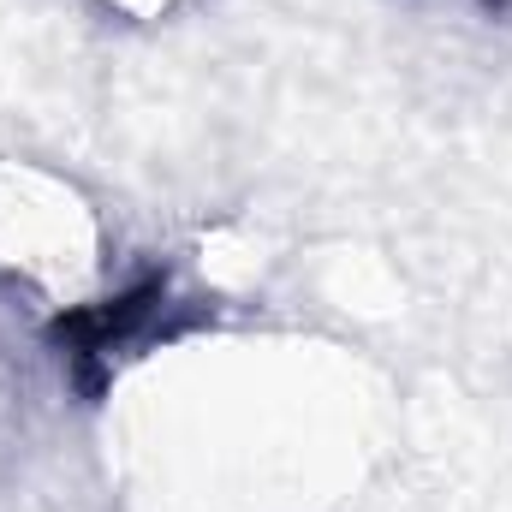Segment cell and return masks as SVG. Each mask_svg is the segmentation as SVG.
I'll return each mask as SVG.
<instances>
[{"instance_id": "2", "label": "cell", "mask_w": 512, "mask_h": 512, "mask_svg": "<svg viewBox=\"0 0 512 512\" xmlns=\"http://www.w3.org/2000/svg\"><path fill=\"white\" fill-rule=\"evenodd\" d=\"M108 6H120V12H131V18H155V12H167L173 0H108Z\"/></svg>"}, {"instance_id": "1", "label": "cell", "mask_w": 512, "mask_h": 512, "mask_svg": "<svg viewBox=\"0 0 512 512\" xmlns=\"http://www.w3.org/2000/svg\"><path fill=\"white\" fill-rule=\"evenodd\" d=\"M161 310H167V274L149 268V274L131 280L120 298L66 310V316L54 322V346H66V358L84 364V370H108L114 352H131V346L155 328Z\"/></svg>"}]
</instances>
